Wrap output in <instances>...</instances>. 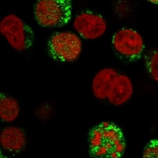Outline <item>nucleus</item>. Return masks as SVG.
Masks as SVG:
<instances>
[{
	"mask_svg": "<svg viewBox=\"0 0 158 158\" xmlns=\"http://www.w3.org/2000/svg\"><path fill=\"white\" fill-rule=\"evenodd\" d=\"M134 87L130 79L126 75H119L108 95V101L115 106L128 102L133 94Z\"/></svg>",
	"mask_w": 158,
	"mask_h": 158,
	"instance_id": "9",
	"label": "nucleus"
},
{
	"mask_svg": "<svg viewBox=\"0 0 158 158\" xmlns=\"http://www.w3.org/2000/svg\"><path fill=\"white\" fill-rule=\"evenodd\" d=\"M145 66L150 76L158 83V50H150L145 56Z\"/></svg>",
	"mask_w": 158,
	"mask_h": 158,
	"instance_id": "11",
	"label": "nucleus"
},
{
	"mask_svg": "<svg viewBox=\"0 0 158 158\" xmlns=\"http://www.w3.org/2000/svg\"><path fill=\"white\" fill-rule=\"evenodd\" d=\"M20 107L15 98L2 93L0 95V118L3 122L10 123L18 118Z\"/></svg>",
	"mask_w": 158,
	"mask_h": 158,
	"instance_id": "10",
	"label": "nucleus"
},
{
	"mask_svg": "<svg viewBox=\"0 0 158 158\" xmlns=\"http://www.w3.org/2000/svg\"><path fill=\"white\" fill-rule=\"evenodd\" d=\"M118 73L111 68H105L95 75L92 83V88L94 97L98 100H105L118 76Z\"/></svg>",
	"mask_w": 158,
	"mask_h": 158,
	"instance_id": "7",
	"label": "nucleus"
},
{
	"mask_svg": "<svg viewBox=\"0 0 158 158\" xmlns=\"http://www.w3.org/2000/svg\"><path fill=\"white\" fill-rule=\"evenodd\" d=\"M82 42L75 33L64 31L56 32L50 37L48 51L52 59L68 63L74 62L80 56Z\"/></svg>",
	"mask_w": 158,
	"mask_h": 158,
	"instance_id": "4",
	"label": "nucleus"
},
{
	"mask_svg": "<svg viewBox=\"0 0 158 158\" xmlns=\"http://www.w3.org/2000/svg\"><path fill=\"white\" fill-rule=\"evenodd\" d=\"M88 145L90 156L93 157L118 158L126 149L121 129L109 122H102L90 130Z\"/></svg>",
	"mask_w": 158,
	"mask_h": 158,
	"instance_id": "1",
	"label": "nucleus"
},
{
	"mask_svg": "<svg viewBox=\"0 0 158 158\" xmlns=\"http://www.w3.org/2000/svg\"><path fill=\"white\" fill-rule=\"evenodd\" d=\"M73 27L85 40H96L104 35L107 25L103 17L91 11H85L75 19Z\"/></svg>",
	"mask_w": 158,
	"mask_h": 158,
	"instance_id": "6",
	"label": "nucleus"
},
{
	"mask_svg": "<svg viewBox=\"0 0 158 158\" xmlns=\"http://www.w3.org/2000/svg\"><path fill=\"white\" fill-rule=\"evenodd\" d=\"M71 0H38L34 6L37 23L43 27H60L71 18Z\"/></svg>",
	"mask_w": 158,
	"mask_h": 158,
	"instance_id": "2",
	"label": "nucleus"
},
{
	"mask_svg": "<svg viewBox=\"0 0 158 158\" xmlns=\"http://www.w3.org/2000/svg\"><path fill=\"white\" fill-rule=\"evenodd\" d=\"M112 46L117 56L126 61L139 59L145 50L144 41L140 34L129 28L122 29L114 34Z\"/></svg>",
	"mask_w": 158,
	"mask_h": 158,
	"instance_id": "5",
	"label": "nucleus"
},
{
	"mask_svg": "<svg viewBox=\"0 0 158 158\" xmlns=\"http://www.w3.org/2000/svg\"><path fill=\"white\" fill-rule=\"evenodd\" d=\"M0 32L9 44L19 52H23L33 46L35 34L31 27L15 15H9L0 23Z\"/></svg>",
	"mask_w": 158,
	"mask_h": 158,
	"instance_id": "3",
	"label": "nucleus"
},
{
	"mask_svg": "<svg viewBox=\"0 0 158 158\" xmlns=\"http://www.w3.org/2000/svg\"><path fill=\"white\" fill-rule=\"evenodd\" d=\"M144 158H158V140H152L143 151Z\"/></svg>",
	"mask_w": 158,
	"mask_h": 158,
	"instance_id": "12",
	"label": "nucleus"
},
{
	"mask_svg": "<svg viewBox=\"0 0 158 158\" xmlns=\"http://www.w3.org/2000/svg\"><path fill=\"white\" fill-rule=\"evenodd\" d=\"M0 144L7 152L12 153H19L25 148L27 144L25 132L16 126L7 127L2 130Z\"/></svg>",
	"mask_w": 158,
	"mask_h": 158,
	"instance_id": "8",
	"label": "nucleus"
},
{
	"mask_svg": "<svg viewBox=\"0 0 158 158\" xmlns=\"http://www.w3.org/2000/svg\"><path fill=\"white\" fill-rule=\"evenodd\" d=\"M147 1H149L151 3H155V4H158V0H147Z\"/></svg>",
	"mask_w": 158,
	"mask_h": 158,
	"instance_id": "13",
	"label": "nucleus"
}]
</instances>
